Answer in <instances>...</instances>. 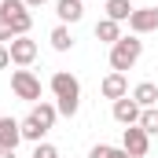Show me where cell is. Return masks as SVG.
<instances>
[{"instance_id":"1","label":"cell","mask_w":158,"mask_h":158,"mask_svg":"<svg viewBox=\"0 0 158 158\" xmlns=\"http://www.w3.org/2000/svg\"><path fill=\"white\" fill-rule=\"evenodd\" d=\"M52 92H55V107H59V114H66V118H74L81 107V81L74 74H66V70H59V74H52Z\"/></svg>"},{"instance_id":"2","label":"cell","mask_w":158,"mask_h":158,"mask_svg":"<svg viewBox=\"0 0 158 158\" xmlns=\"http://www.w3.org/2000/svg\"><path fill=\"white\" fill-rule=\"evenodd\" d=\"M140 55H143V40L136 37V33H132V37H121L118 44H110V70H114V74L132 70Z\"/></svg>"},{"instance_id":"3","label":"cell","mask_w":158,"mask_h":158,"mask_svg":"<svg viewBox=\"0 0 158 158\" xmlns=\"http://www.w3.org/2000/svg\"><path fill=\"white\" fill-rule=\"evenodd\" d=\"M0 19H7V22H11L15 37H26V33H30V26H33V15H30L26 0H0Z\"/></svg>"},{"instance_id":"4","label":"cell","mask_w":158,"mask_h":158,"mask_svg":"<svg viewBox=\"0 0 158 158\" xmlns=\"http://www.w3.org/2000/svg\"><path fill=\"white\" fill-rule=\"evenodd\" d=\"M11 92L26 103H40V77L33 70H15L11 74Z\"/></svg>"},{"instance_id":"5","label":"cell","mask_w":158,"mask_h":158,"mask_svg":"<svg viewBox=\"0 0 158 158\" xmlns=\"http://www.w3.org/2000/svg\"><path fill=\"white\" fill-rule=\"evenodd\" d=\"M129 30H132L136 37L155 33V30H158V7H136V11L129 15Z\"/></svg>"},{"instance_id":"6","label":"cell","mask_w":158,"mask_h":158,"mask_svg":"<svg viewBox=\"0 0 158 158\" xmlns=\"http://www.w3.org/2000/svg\"><path fill=\"white\" fill-rule=\"evenodd\" d=\"M121 147H125L132 158H143V155H147V147H151V136H147L140 125H129L125 136H121Z\"/></svg>"},{"instance_id":"7","label":"cell","mask_w":158,"mask_h":158,"mask_svg":"<svg viewBox=\"0 0 158 158\" xmlns=\"http://www.w3.org/2000/svg\"><path fill=\"white\" fill-rule=\"evenodd\" d=\"M7 52H11V63H15V66H30V63L37 59V44L30 37H15L7 44Z\"/></svg>"},{"instance_id":"8","label":"cell","mask_w":158,"mask_h":158,"mask_svg":"<svg viewBox=\"0 0 158 158\" xmlns=\"http://www.w3.org/2000/svg\"><path fill=\"white\" fill-rule=\"evenodd\" d=\"M140 114H143V107H140L132 96H125V99H114V121H121L125 129H129V125H136V121H140Z\"/></svg>"},{"instance_id":"9","label":"cell","mask_w":158,"mask_h":158,"mask_svg":"<svg viewBox=\"0 0 158 158\" xmlns=\"http://www.w3.org/2000/svg\"><path fill=\"white\" fill-rule=\"evenodd\" d=\"M99 92H103V99H125L129 96V81H125V74H107L103 77V85H99Z\"/></svg>"},{"instance_id":"10","label":"cell","mask_w":158,"mask_h":158,"mask_svg":"<svg viewBox=\"0 0 158 158\" xmlns=\"http://www.w3.org/2000/svg\"><path fill=\"white\" fill-rule=\"evenodd\" d=\"M19 143H22V125L15 118H0V147H11L15 151Z\"/></svg>"},{"instance_id":"11","label":"cell","mask_w":158,"mask_h":158,"mask_svg":"<svg viewBox=\"0 0 158 158\" xmlns=\"http://www.w3.org/2000/svg\"><path fill=\"white\" fill-rule=\"evenodd\" d=\"M96 40H103V44H118V40H121V22H114V19H99V22H96Z\"/></svg>"},{"instance_id":"12","label":"cell","mask_w":158,"mask_h":158,"mask_svg":"<svg viewBox=\"0 0 158 158\" xmlns=\"http://www.w3.org/2000/svg\"><path fill=\"white\" fill-rule=\"evenodd\" d=\"M55 15H59L63 22H81V19H85V4H81V0H59V4H55Z\"/></svg>"},{"instance_id":"13","label":"cell","mask_w":158,"mask_h":158,"mask_svg":"<svg viewBox=\"0 0 158 158\" xmlns=\"http://www.w3.org/2000/svg\"><path fill=\"white\" fill-rule=\"evenodd\" d=\"M132 99H136L140 107H155L158 103V85L155 81H140V85L132 88Z\"/></svg>"},{"instance_id":"14","label":"cell","mask_w":158,"mask_h":158,"mask_svg":"<svg viewBox=\"0 0 158 158\" xmlns=\"http://www.w3.org/2000/svg\"><path fill=\"white\" fill-rule=\"evenodd\" d=\"M30 118H37L44 129H52V125H55V118H59V107H55V103H33Z\"/></svg>"},{"instance_id":"15","label":"cell","mask_w":158,"mask_h":158,"mask_svg":"<svg viewBox=\"0 0 158 158\" xmlns=\"http://www.w3.org/2000/svg\"><path fill=\"white\" fill-rule=\"evenodd\" d=\"M132 11H136V7H132L129 0H107V19H114V22H129Z\"/></svg>"},{"instance_id":"16","label":"cell","mask_w":158,"mask_h":158,"mask_svg":"<svg viewBox=\"0 0 158 158\" xmlns=\"http://www.w3.org/2000/svg\"><path fill=\"white\" fill-rule=\"evenodd\" d=\"M19 125H22V140H30V143H44V132H48V129H44L37 118H26V121H19Z\"/></svg>"},{"instance_id":"17","label":"cell","mask_w":158,"mask_h":158,"mask_svg":"<svg viewBox=\"0 0 158 158\" xmlns=\"http://www.w3.org/2000/svg\"><path fill=\"white\" fill-rule=\"evenodd\" d=\"M48 40H52V48H55V52H70V48H74V37H70V30H66V26H55Z\"/></svg>"},{"instance_id":"18","label":"cell","mask_w":158,"mask_h":158,"mask_svg":"<svg viewBox=\"0 0 158 158\" xmlns=\"http://www.w3.org/2000/svg\"><path fill=\"white\" fill-rule=\"evenodd\" d=\"M147 136H158V107H143V114H140V121H136Z\"/></svg>"},{"instance_id":"19","label":"cell","mask_w":158,"mask_h":158,"mask_svg":"<svg viewBox=\"0 0 158 158\" xmlns=\"http://www.w3.org/2000/svg\"><path fill=\"white\" fill-rule=\"evenodd\" d=\"M88 158H132L125 147H107V143H96L92 151H88Z\"/></svg>"},{"instance_id":"20","label":"cell","mask_w":158,"mask_h":158,"mask_svg":"<svg viewBox=\"0 0 158 158\" xmlns=\"http://www.w3.org/2000/svg\"><path fill=\"white\" fill-rule=\"evenodd\" d=\"M33 158H59V151H55L52 143H37V151H33Z\"/></svg>"},{"instance_id":"21","label":"cell","mask_w":158,"mask_h":158,"mask_svg":"<svg viewBox=\"0 0 158 158\" xmlns=\"http://www.w3.org/2000/svg\"><path fill=\"white\" fill-rule=\"evenodd\" d=\"M7 40H15V30H11L7 19H0V44H7Z\"/></svg>"},{"instance_id":"22","label":"cell","mask_w":158,"mask_h":158,"mask_svg":"<svg viewBox=\"0 0 158 158\" xmlns=\"http://www.w3.org/2000/svg\"><path fill=\"white\" fill-rule=\"evenodd\" d=\"M11 66V52H7V44H0V70H7Z\"/></svg>"},{"instance_id":"23","label":"cell","mask_w":158,"mask_h":158,"mask_svg":"<svg viewBox=\"0 0 158 158\" xmlns=\"http://www.w3.org/2000/svg\"><path fill=\"white\" fill-rule=\"evenodd\" d=\"M48 0H26V7H44Z\"/></svg>"},{"instance_id":"24","label":"cell","mask_w":158,"mask_h":158,"mask_svg":"<svg viewBox=\"0 0 158 158\" xmlns=\"http://www.w3.org/2000/svg\"><path fill=\"white\" fill-rule=\"evenodd\" d=\"M0 158H15V151L11 147H0Z\"/></svg>"}]
</instances>
